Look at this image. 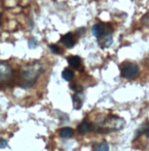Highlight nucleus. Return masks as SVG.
Masks as SVG:
<instances>
[{"label":"nucleus","instance_id":"4468645a","mask_svg":"<svg viewBox=\"0 0 149 151\" xmlns=\"http://www.w3.org/2000/svg\"><path fill=\"white\" fill-rule=\"evenodd\" d=\"M71 88L77 92H82V90H83V88H82L81 86H78V85H74Z\"/></svg>","mask_w":149,"mask_h":151},{"label":"nucleus","instance_id":"0eeeda50","mask_svg":"<svg viewBox=\"0 0 149 151\" xmlns=\"http://www.w3.org/2000/svg\"><path fill=\"white\" fill-rule=\"evenodd\" d=\"M81 93L82 92H77L73 96V105L76 110L81 109L82 104H83V98L81 97Z\"/></svg>","mask_w":149,"mask_h":151},{"label":"nucleus","instance_id":"20e7f679","mask_svg":"<svg viewBox=\"0 0 149 151\" xmlns=\"http://www.w3.org/2000/svg\"><path fill=\"white\" fill-rule=\"evenodd\" d=\"M99 39V43L101 47H109L110 45H111L113 40H112V35H111V32L106 31V32L104 33L101 37L98 38Z\"/></svg>","mask_w":149,"mask_h":151},{"label":"nucleus","instance_id":"39448f33","mask_svg":"<svg viewBox=\"0 0 149 151\" xmlns=\"http://www.w3.org/2000/svg\"><path fill=\"white\" fill-rule=\"evenodd\" d=\"M107 31V28L104 24H95L92 26L91 28V32L93 34V36H95L96 38H100L101 37L104 33L106 32Z\"/></svg>","mask_w":149,"mask_h":151},{"label":"nucleus","instance_id":"1a4fd4ad","mask_svg":"<svg viewBox=\"0 0 149 151\" xmlns=\"http://www.w3.org/2000/svg\"><path fill=\"white\" fill-rule=\"evenodd\" d=\"M67 63L73 68H78L81 65V59L77 55H73L67 58Z\"/></svg>","mask_w":149,"mask_h":151},{"label":"nucleus","instance_id":"f8f14e48","mask_svg":"<svg viewBox=\"0 0 149 151\" xmlns=\"http://www.w3.org/2000/svg\"><path fill=\"white\" fill-rule=\"evenodd\" d=\"M62 77L66 81H71L74 78V72L69 68H65L62 73Z\"/></svg>","mask_w":149,"mask_h":151},{"label":"nucleus","instance_id":"423d86ee","mask_svg":"<svg viewBox=\"0 0 149 151\" xmlns=\"http://www.w3.org/2000/svg\"><path fill=\"white\" fill-rule=\"evenodd\" d=\"M61 42L67 48H73L74 46V44H76V41H74V35L72 33H66L64 36H63Z\"/></svg>","mask_w":149,"mask_h":151},{"label":"nucleus","instance_id":"dca6fc26","mask_svg":"<svg viewBox=\"0 0 149 151\" xmlns=\"http://www.w3.org/2000/svg\"><path fill=\"white\" fill-rule=\"evenodd\" d=\"M0 142H1V143H0V147H6V142L5 140H1Z\"/></svg>","mask_w":149,"mask_h":151},{"label":"nucleus","instance_id":"9b49d317","mask_svg":"<svg viewBox=\"0 0 149 151\" xmlns=\"http://www.w3.org/2000/svg\"><path fill=\"white\" fill-rule=\"evenodd\" d=\"M73 134H74V131L71 129L70 127H64V128H63V129L60 131L61 137H64V138H70V137H72Z\"/></svg>","mask_w":149,"mask_h":151},{"label":"nucleus","instance_id":"2eb2a0df","mask_svg":"<svg viewBox=\"0 0 149 151\" xmlns=\"http://www.w3.org/2000/svg\"><path fill=\"white\" fill-rule=\"evenodd\" d=\"M33 44H34V47H36V45L38 44V42L36 41V39H34V38H32V41L29 42V46H31V48L33 47Z\"/></svg>","mask_w":149,"mask_h":151},{"label":"nucleus","instance_id":"6e6552de","mask_svg":"<svg viewBox=\"0 0 149 151\" xmlns=\"http://www.w3.org/2000/svg\"><path fill=\"white\" fill-rule=\"evenodd\" d=\"M92 129V124H90V123H88L87 121H83L79 125H78V127H77V130H78V132L80 133V134H86V133H87V132H89Z\"/></svg>","mask_w":149,"mask_h":151},{"label":"nucleus","instance_id":"f03ea898","mask_svg":"<svg viewBox=\"0 0 149 151\" xmlns=\"http://www.w3.org/2000/svg\"><path fill=\"white\" fill-rule=\"evenodd\" d=\"M140 69L135 63H126L122 66V77L127 79H133L139 75Z\"/></svg>","mask_w":149,"mask_h":151},{"label":"nucleus","instance_id":"ddd939ff","mask_svg":"<svg viewBox=\"0 0 149 151\" xmlns=\"http://www.w3.org/2000/svg\"><path fill=\"white\" fill-rule=\"evenodd\" d=\"M49 48L55 55H59L61 52V49L59 48V46H57V45H55V44H51V45H49Z\"/></svg>","mask_w":149,"mask_h":151},{"label":"nucleus","instance_id":"7ed1b4c3","mask_svg":"<svg viewBox=\"0 0 149 151\" xmlns=\"http://www.w3.org/2000/svg\"><path fill=\"white\" fill-rule=\"evenodd\" d=\"M13 76V72L11 67L6 63L0 64V82L6 83L9 82Z\"/></svg>","mask_w":149,"mask_h":151},{"label":"nucleus","instance_id":"9d476101","mask_svg":"<svg viewBox=\"0 0 149 151\" xmlns=\"http://www.w3.org/2000/svg\"><path fill=\"white\" fill-rule=\"evenodd\" d=\"M94 151H109V145L106 141H103L94 146Z\"/></svg>","mask_w":149,"mask_h":151},{"label":"nucleus","instance_id":"f257e3e1","mask_svg":"<svg viewBox=\"0 0 149 151\" xmlns=\"http://www.w3.org/2000/svg\"><path fill=\"white\" fill-rule=\"evenodd\" d=\"M42 69L40 66H38V65L26 67L20 75L19 85L25 88L32 87L35 83L36 79L39 78V76L42 74Z\"/></svg>","mask_w":149,"mask_h":151}]
</instances>
